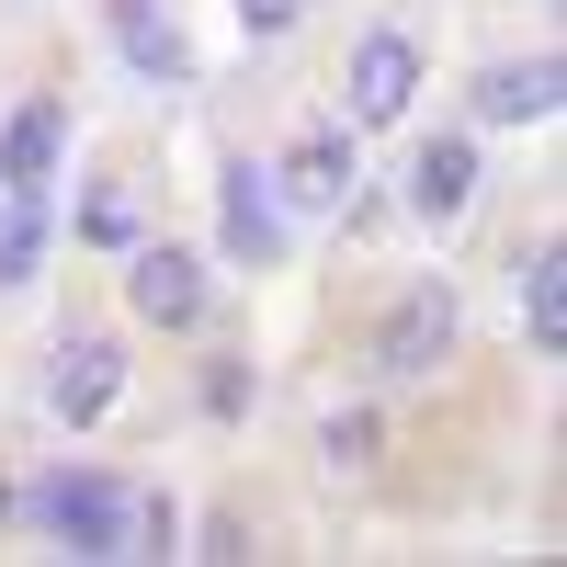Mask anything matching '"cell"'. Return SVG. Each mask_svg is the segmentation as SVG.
Instances as JSON below:
<instances>
[{
    "mask_svg": "<svg viewBox=\"0 0 567 567\" xmlns=\"http://www.w3.org/2000/svg\"><path fill=\"white\" fill-rule=\"evenodd\" d=\"M23 523L58 545V556L103 567V556H125V534H136V499H125V477H103V465H58V477L23 488Z\"/></svg>",
    "mask_w": 567,
    "mask_h": 567,
    "instance_id": "6da1fadb",
    "label": "cell"
},
{
    "mask_svg": "<svg viewBox=\"0 0 567 567\" xmlns=\"http://www.w3.org/2000/svg\"><path fill=\"white\" fill-rule=\"evenodd\" d=\"M216 239H227V261H250V272L284 261V194H272L261 159H227L216 171Z\"/></svg>",
    "mask_w": 567,
    "mask_h": 567,
    "instance_id": "7a4b0ae2",
    "label": "cell"
},
{
    "mask_svg": "<svg viewBox=\"0 0 567 567\" xmlns=\"http://www.w3.org/2000/svg\"><path fill=\"white\" fill-rule=\"evenodd\" d=\"M114 398H125V341H114V329H69V341H58V374H45V409H58L69 432H91Z\"/></svg>",
    "mask_w": 567,
    "mask_h": 567,
    "instance_id": "3957f363",
    "label": "cell"
},
{
    "mask_svg": "<svg viewBox=\"0 0 567 567\" xmlns=\"http://www.w3.org/2000/svg\"><path fill=\"white\" fill-rule=\"evenodd\" d=\"M103 34H114V58L148 80V91H182V80H194V34H182L171 0H103Z\"/></svg>",
    "mask_w": 567,
    "mask_h": 567,
    "instance_id": "277c9868",
    "label": "cell"
},
{
    "mask_svg": "<svg viewBox=\"0 0 567 567\" xmlns=\"http://www.w3.org/2000/svg\"><path fill=\"white\" fill-rule=\"evenodd\" d=\"M454 284L432 272V284H409V296H398V318L386 329H374V363H386V374H443V352H454Z\"/></svg>",
    "mask_w": 567,
    "mask_h": 567,
    "instance_id": "5b68a950",
    "label": "cell"
},
{
    "mask_svg": "<svg viewBox=\"0 0 567 567\" xmlns=\"http://www.w3.org/2000/svg\"><path fill=\"white\" fill-rule=\"evenodd\" d=\"M125 307L159 318V329H194L205 318V261L182 250V239H136L125 250Z\"/></svg>",
    "mask_w": 567,
    "mask_h": 567,
    "instance_id": "8992f818",
    "label": "cell"
},
{
    "mask_svg": "<svg viewBox=\"0 0 567 567\" xmlns=\"http://www.w3.org/2000/svg\"><path fill=\"white\" fill-rule=\"evenodd\" d=\"M567 103V58L556 45H534V58H499L477 69V125H545Z\"/></svg>",
    "mask_w": 567,
    "mask_h": 567,
    "instance_id": "52a82bcc",
    "label": "cell"
},
{
    "mask_svg": "<svg viewBox=\"0 0 567 567\" xmlns=\"http://www.w3.org/2000/svg\"><path fill=\"white\" fill-rule=\"evenodd\" d=\"M341 91H352V125H398L409 91H420V45H409V34H363Z\"/></svg>",
    "mask_w": 567,
    "mask_h": 567,
    "instance_id": "ba28073f",
    "label": "cell"
},
{
    "mask_svg": "<svg viewBox=\"0 0 567 567\" xmlns=\"http://www.w3.org/2000/svg\"><path fill=\"white\" fill-rule=\"evenodd\" d=\"M58 148H69V103L34 91V103L0 125V194H45V182H58Z\"/></svg>",
    "mask_w": 567,
    "mask_h": 567,
    "instance_id": "9c48e42d",
    "label": "cell"
},
{
    "mask_svg": "<svg viewBox=\"0 0 567 567\" xmlns=\"http://www.w3.org/2000/svg\"><path fill=\"white\" fill-rule=\"evenodd\" d=\"M465 205H477V136H420L409 148V216L454 227Z\"/></svg>",
    "mask_w": 567,
    "mask_h": 567,
    "instance_id": "30bf717a",
    "label": "cell"
},
{
    "mask_svg": "<svg viewBox=\"0 0 567 567\" xmlns=\"http://www.w3.org/2000/svg\"><path fill=\"white\" fill-rule=\"evenodd\" d=\"M352 182L363 171H352V136L341 125H318V136H296V148L272 159V194L284 205H352Z\"/></svg>",
    "mask_w": 567,
    "mask_h": 567,
    "instance_id": "8fae6325",
    "label": "cell"
},
{
    "mask_svg": "<svg viewBox=\"0 0 567 567\" xmlns=\"http://www.w3.org/2000/svg\"><path fill=\"white\" fill-rule=\"evenodd\" d=\"M523 329H534V352H567V250L556 239L523 261Z\"/></svg>",
    "mask_w": 567,
    "mask_h": 567,
    "instance_id": "7c38bea8",
    "label": "cell"
},
{
    "mask_svg": "<svg viewBox=\"0 0 567 567\" xmlns=\"http://www.w3.org/2000/svg\"><path fill=\"white\" fill-rule=\"evenodd\" d=\"M45 261V194H0V296H23Z\"/></svg>",
    "mask_w": 567,
    "mask_h": 567,
    "instance_id": "4fadbf2b",
    "label": "cell"
},
{
    "mask_svg": "<svg viewBox=\"0 0 567 567\" xmlns=\"http://www.w3.org/2000/svg\"><path fill=\"white\" fill-rule=\"evenodd\" d=\"M80 239H91V250H136V194H125V182L80 194Z\"/></svg>",
    "mask_w": 567,
    "mask_h": 567,
    "instance_id": "5bb4252c",
    "label": "cell"
},
{
    "mask_svg": "<svg viewBox=\"0 0 567 567\" xmlns=\"http://www.w3.org/2000/svg\"><path fill=\"white\" fill-rule=\"evenodd\" d=\"M374 443H386V420H374V409H341V420L318 432V454L341 465V477H352V465H374Z\"/></svg>",
    "mask_w": 567,
    "mask_h": 567,
    "instance_id": "9a60e30c",
    "label": "cell"
},
{
    "mask_svg": "<svg viewBox=\"0 0 567 567\" xmlns=\"http://www.w3.org/2000/svg\"><path fill=\"white\" fill-rule=\"evenodd\" d=\"M205 409H216V420H239V409H250V363H239V352H216V363H205Z\"/></svg>",
    "mask_w": 567,
    "mask_h": 567,
    "instance_id": "2e32d148",
    "label": "cell"
},
{
    "mask_svg": "<svg viewBox=\"0 0 567 567\" xmlns=\"http://www.w3.org/2000/svg\"><path fill=\"white\" fill-rule=\"evenodd\" d=\"M182 545V511L171 499H136V534H125V556H171Z\"/></svg>",
    "mask_w": 567,
    "mask_h": 567,
    "instance_id": "e0dca14e",
    "label": "cell"
},
{
    "mask_svg": "<svg viewBox=\"0 0 567 567\" xmlns=\"http://www.w3.org/2000/svg\"><path fill=\"white\" fill-rule=\"evenodd\" d=\"M239 23H250V34H296L307 0H239Z\"/></svg>",
    "mask_w": 567,
    "mask_h": 567,
    "instance_id": "ac0fdd59",
    "label": "cell"
}]
</instances>
